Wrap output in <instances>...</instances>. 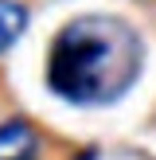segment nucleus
<instances>
[{"instance_id": "f257e3e1", "label": "nucleus", "mask_w": 156, "mask_h": 160, "mask_svg": "<svg viewBox=\"0 0 156 160\" xmlns=\"http://www.w3.org/2000/svg\"><path fill=\"white\" fill-rule=\"evenodd\" d=\"M144 67V39L121 16H74L51 39L47 86L70 106H113Z\"/></svg>"}, {"instance_id": "f03ea898", "label": "nucleus", "mask_w": 156, "mask_h": 160, "mask_svg": "<svg viewBox=\"0 0 156 160\" xmlns=\"http://www.w3.org/2000/svg\"><path fill=\"white\" fill-rule=\"evenodd\" d=\"M39 133L27 117H8L0 125V160H35Z\"/></svg>"}, {"instance_id": "7ed1b4c3", "label": "nucleus", "mask_w": 156, "mask_h": 160, "mask_svg": "<svg viewBox=\"0 0 156 160\" xmlns=\"http://www.w3.org/2000/svg\"><path fill=\"white\" fill-rule=\"evenodd\" d=\"M27 31V4L20 0H0V55Z\"/></svg>"}, {"instance_id": "20e7f679", "label": "nucleus", "mask_w": 156, "mask_h": 160, "mask_svg": "<svg viewBox=\"0 0 156 160\" xmlns=\"http://www.w3.org/2000/svg\"><path fill=\"white\" fill-rule=\"evenodd\" d=\"M74 160H98V152H82V156H74Z\"/></svg>"}]
</instances>
